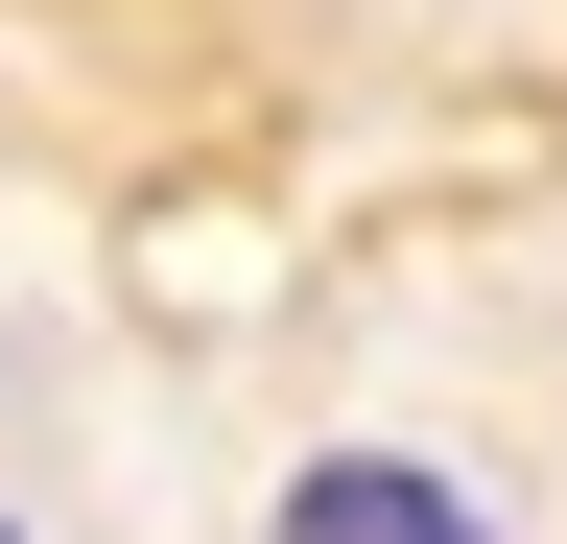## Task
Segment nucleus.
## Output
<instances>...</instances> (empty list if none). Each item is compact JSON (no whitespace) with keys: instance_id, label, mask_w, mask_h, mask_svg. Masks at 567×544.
I'll return each instance as SVG.
<instances>
[{"instance_id":"2","label":"nucleus","mask_w":567,"mask_h":544,"mask_svg":"<svg viewBox=\"0 0 567 544\" xmlns=\"http://www.w3.org/2000/svg\"><path fill=\"white\" fill-rule=\"evenodd\" d=\"M0 544H24V521H0Z\"/></svg>"},{"instance_id":"1","label":"nucleus","mask_w":567,"mask_h":544,"mask_svg":"<svg viewBox=\"0 0 567 544\" xmlns=\"http://www.w3.org/2000/svg\"><path fill=\"white\" fill-rule=\"evenodd\" d=\"M284 544H496L425 450H331V473H284Z\"/></svg>"}]
</instances>
